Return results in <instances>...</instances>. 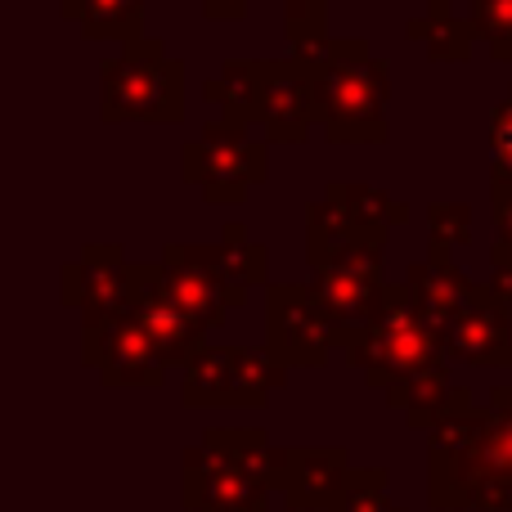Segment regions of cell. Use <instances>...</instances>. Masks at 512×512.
I'll use <instances>...</instances> for the list:
<instances>
[{"label": "cell", "instance_id": "1", "mask_svg": "<svg viewBox=\"0 0 512 512\" xmlns=\"http://www.w3.org/2000/svg\"><path fill=\"white\" fill-rule=\"evenodd\" d=\"M427 504L512 512V387H490L486 405L454 387L450 409L427 432Z\"/></svg>", "mask_w": 512, "mask_h": 512}, {"label": "cell", "instance_id": "2", "mask_svg": "<svg viewBox=\"0 0 512 512\" xmlns=\"http://www.w3.org/2000/svg\"><path fill=\"white\" fill-rule=\"evenodd\" d=\"M203 99L221 122L261 131L274 144H306L315 131V63L292 59H230L203 81Z\"/></svg>", "mask_w": 512, "mask_h": 512}, {"label": "cell", "instance_id": "3", "mask_svg": "<svg viewBox=\"0 0 512 512\" xmlns=\"http://www.w3.org/2000/svg\"><path fill=\"white\" fill-rule=\"evenodd\" d=\"M315 63V122L333 144H382L391 135L387 99L391 68L369 50L364 36H333L319 54H301Z\"/></svg>", "mask_w": 512, "mask_h": 512}, {"label": "cell", "instance_id": "4", "mask_svg": "<svg viewBox=\"0 0 512 512\" xmlns=\"http://www.w3.org/2000/svg\"><path fill=\"white\" fill-rule=\"evenodd\" d=\"M274 445L261 427H207L185 450L189 512H270Z\"/></svg>", "mask_w": 512, "mask_h": 512}, {"label": "cell", "instance_id": "5", "mask_svg": "<svg viewBox=\"0 0 512 512\" xmlns=\"http://www.w3.org/2000/svg\"><path fill=\"white\" fill-rule=\"evenodd\" d=\"M351 369L364 373V382L378 391H391L396 382L414 378V373L445 364V337L427 324L418 297L409 292V283H387V301L382 315L369 328L355 333V342L346 346Z\"/></svg>", "mask_w": 512, "mask_h": 512}, {"label": "cell", "instance_id": "6", "mask_svg": "<svg viewBox=\"0 0 512 512\" xmlns=\"http://www.w3.org/2000/svg\"><path fill=\"white\" fill-rule=\"evenodd\" d=\"M104 122H180L185 117V63L171 59L158 36L122 45L99 68Z\"/></svg>", "mask_w": 512, "mask_h": 512}, {"label": "cell", "instance_id": "7", "mask_svg": "<svg viewBox=\"0 0 512 512\" xmlns=\"http://www.w3.org/2000/svg\"><path fill=\"white\" fill-rule=\"evenodd\" d=\"M180 176L207 198V203L234 207L248 198L252 185L270 180V140L239 122H207L194 140L180 149Z\"/></svg>", "mask_w": 512, "mask_h": 512}, {"label": "cell", "instance_id": "8", "mask_svg": "<svg viewBox=\"0 0 512 512\" xmlns=\"http://www.w3.org/2000/svg\"><path fill=\"white\" fill-rule=\"evenodd\" d=\"M288 382V369L270 351L248 346H212L207 342L185 364V409H261Z\"/></svg>", "mask_w": 512, "mask_h": 512}, {"label": "cell", "instance_id": "9", "mask_svg": "<svg viewBox=\"0 0 512 512\" xmlns=\"http://www.w3.org/2000/svg\"><path fill=\"white\" fill-rule=\"evenodd\" d=\"M355 342L351 328H342L315 301L310 283H270L265 288V351L283 369H319L333 351Z\"/></svg>", "mask_w": 512, "mask_h": 512}, {"label": "cell", "instance_id": "10", "mask_svg": "<svg viewBox=\"0 0 512 512\" xmlns=\"http://www.w3.org/2000/svg\"><path fill=\"white\" fill-rule=\"evenodd\" d=\"M59 297L72 315H81V333L113 324L135 306V261H126L117 243H90L59 270Z\"/></svg>", "mask_w": 512, "mask_h": 512}, {"label": "cell", "instance_id": "11", "mask_svg": "<svg viewBox=\"0 0 512 512\" xmlns=\"http://www.w3.org/2000/svg\"><path fill=\"white\" fill-rule=\"evenodd\" d=\"M81 364L99 373V382L113 391H158L167 382V364L158 360L153 342L135 315H122L104 328L81 333Z\"/></svg>", "mask_w": 512, "mask_h": 512}, {"label": "cell", "instance_id": "12", "mask_svg": "<svg viewBox=\"0 0 512 512\" xmlns=\"http://www.w3.org/2000/svg\"><path fill=\"white\" fill-rule=\"evenodd\" d=\"M351 472L342 445H274V495L288 499V512H333Z\"/></svg>", "mask_w": 512, "mask_h": 512}, {"label": "cell", "instance_id": "13", "mask_svg": "<svg viewBox=\"0 0 512 512\" xmlns=\"http://www.w3.org/2000/svg\"><path fill=\"white\" fill-rule=\"evenodd\" d=\"M382 256H387V230L355 225L328 198L310 203V212H306V265L310 270H360V274H378L382 279Z\"/></svg>", "mask_w": 512, "mask_h": 512}, {"label": "cell", "instance_id": "14", "mask_svg": "<svg viewBox=\"0 0 512 512\" xmlns=\"http://www.w3.org/2000/svg\"><path fill=\"white\" fill-rule=\"evenodd\" d=\"M135 324L144 328V337L153 342L158 360L167 369H185L198 351L207 346V328L198 319H189L176 301L162 292V261H135Z\"/></svg>", "mask_w": 512, "mask_h": 512}, {"label": "cell", "instance_id": "15", "mask_svg": "<svg viewBox=\"0 0 512 512\" xmlns=\"http://www.w3.org/2000/svg\"><path fill=\"white\" fill-rule=\"evenodd\" d=\"M158 261H162V292L189 319H198L207 333H216L230 319L234 301H230V288L221 283V274H216V265L207 261L203 243H167Z\"/></svg>", "mask_w": 512, "mask_h": 512}, {"label": "cell", "instance_id": "16", "mask_svg": "<svg viewBox=\"0 0 512 512\" xmlns=\"http://www.w3.org/2000/svg\"><path fill=\"white\" fill-rule=\"evenodd\" d=\"M445 355L477 369H512V310L486 283H477L468 306L459 310L450 337H445Z\"/></svg>", "mask_w": 512, "mask_h": 512}, {"label": "cell", "instance_id": "17", "mask_svg": "<svg viewBox=\"0 0 512 512\" xmlns=\"http://www.w3.org/2000/svg\"><path fill=\"white\" fill-rule=\"evenodd\" d=\"M310 292L315 301L337 319L342 328L360 333L373 319L382 315V301H387V279L378 274H360V270H310Z\"/></svg>", "mask_w": 512, "mask_h": 512}, {"label": "cell", "instance_id": "18", "mask_svg": "<svg viewBox=\"0 0 512 512\" xmlns=\"http://www.w3.org/2000/svg\"><path fill=\"white\" fill-rule=\"evenodd\" d=\"M203 248H207V261L221 274V283L230 288L234 310L252 297V288H270V252H265V243L252 239L243 221H230L221 230V239L203 243Z\"/></svg>", "mask_w": 512, "mask_h": 512}, {"label": "cell", "instance_id": "19", "mask_svg": "<svg viewBox=\"0 0 512 512\" xmlns=\"http://www.w3.org/2000/svg\"><path fill=\"white\" fill-rule=\"evenodd\" d=\"M405 283L418 297V306H423L427 324H432L441 337H450L454 319H459V310L468 306L472 288H477L454 261H414L405 270Z\"/></svg>", "mask_w": 512, "mask_h": 512}, {"label": "cell", "instance_id": "20", "mask_svg": "<svg viewBox=\"0 0 512 512\" xmlns=\"http://www.w3.org/2000/svg\"><path fill=\"white\" fill-rule=\"evenodd\" d=\"M405 36L423 45L427 59H441V63L468 59L472 45L481 41L477 27H472V18H459V14H454L450 0H427L423 14L405 23Z\"/></svg>", "mask_w": 512, "mask_h": 512}, {"label": "cell", "instance_id": "21", "mask_svg": "<svg viewBox=\"0 0 512 512\" xmlns=\"http://www.w3.org/2000/svg\"><path fill=\"white\" fill-rule=\"evenodd\" d=\"M63 18L81 27L90 41H140L144 27V0H59Z\"/></svg>", "mask_w": 512, "mask_h": 512}, {"label": "cell", "instance_id": "22", "mask_svg": "<svg viewBox=\"0 0 512 512\" xmlns=\"http://www.w3.org/2000/svg\"><path fill=\"white\" fill-rule=\"evenodd\" d=\"M391 409H400L405 414L409 427H423V432H432L436 423H441V414L450 409L454 400V382H450V364H432V369L414 373V378L396 382V387L387 391Z\"/></svg>", "mask_w": 512, "mask_h": 512}, {"label": "cell", "instance_id": "23", "mask_svg": "<svg viewBox=\"0 0 512 512\" xmlns=\"http://www.w3.org/2000/svg\"><path fill=\"white\" fill-rule=\"evenodd\" d=\"M324 198L333 207H342L355 225H369V230H387L391 234L396 225L409 221V207L405 203H396L387 189L364 185V180H333V185L324 189Z\"/></svg>", "mask_w": 512, "mask_h": 512}, {"label": "cell", "instance_id": "24", "mask_svg": "<svg viewBox=\"0 0 512 512\" xmlns=\"http://www.w3.org/2000/svg\"><path fill=\"white\" fill-rule=\"evenodd\" d=\"M472 234L468 203H432L427 207V261H450L459 243Z\"/></svg>", "mask_w": 512, "mask_h": 512}, {"label": "cell", "instance_id": "25", "mask_svg": "<svg viewBox=\"0 0 512 512\" xmlns=\"http://www.w3.org/2000/svg\"><path fill=\"white\" fill-rule=\"evenodd\" d=\"M387 486H391L387 468H355L333 512H405L400 504H391Z\"/></svg>", "mask_w": 512, "mask_h": 512}, {"label": "cell", "instance_id": "26", "mask_svg": "<svg viewBox=\"0 0 512 512\" xmlns=\"http://www.w3.org/2000/svg\"><path fill=\"white\" fill-rule=\"evenodd\" d=\"M472 27H477L481 45L490 59L512 63V0H472Z\"/></svg>", "mask_w": 512, "mask_h": 512}, {"label": "cell", "instance_id": "27", "mask_svg": "<svg viewBox=\"0 0 512 512\" xmlns=\"http://www.w3.org/2000/svg\"><path fill=\"white\" fill-rule=\"evenodd\" d=\"M490 216H495V243H490V265L512 270V180L490 176Z\"/></svg>", "mask_w": 512, "mask_h": 512}, {"label": "cell", "instance_id": "28", "mask_svg": "<svg viewBox=\"0 0 512 512\" xmlns=\"http://www.w3.org/2000/svg\"><path fill=\"white\" fill-rule=\"evenodd\" d=\"M490 149H495V171L490 176L512 180V86L490 113Z\"/></svg>", "mask_w": 512, "mask_h": 512}, {"label": "cell", "instance_id": "29", "mask_svg": "<svg viewBox=\"0 0 512 512\" xmlns=\"http://www.w3.org/2000/svg\"><path fill=\"white\" fill-rule=\"evenodd\" d=\"M203 14L216 23H239L248 14V0H203Z\"/></svg>", "mask_w": 512, "mask_h": 512}, {"label": "cell", "instance_id": "30", "mask_svg": "<svg viewBox=\"0 0 512 512\" xmlns=\"http://www.w3.org/2000/svg\"><path fill=\"white\" fill-rule=\"evenodd\" d=\"M486 288L495 292V297H499V301H504V306L512 310V270H508V265H504V270H490Z\"/></svg>", "mask_w": 512, "mask_h": 512}, {"label": "cell", "instance_id": "31", "mask_svg": "<svg viewBox=\"0 0 512 512\" xmlns=\"http://www.w3.org/2000/svg\"><path fill=\"white\" fill-rule=\"evenodd\" d=\"M283 9H328L333 0H279Z\"/></svg>", "mask_w": 512, "mask_h": 512}]
</instances>
